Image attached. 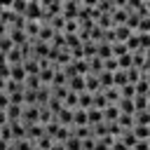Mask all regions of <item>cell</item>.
<instances>
[{"instance_id":"obj_21","label":"cell","mask_w":150,"mask_h":150,"mask_svg":"<svg viewBox=\"0 0 150 150\" xmlns=\"http://www.w3.org/2000/svg\"><path fill=\"white\" fill-rule=\"evenodd\" d=\"M98 122H103V115H101V110H94V108H89V110H87V124H89V127H94V124H98Z\"/></svg>"},{"instance_id":"obj_16","label":"cell","mask_w":150,"mask_h":150,"mask_svg":"<svg viewBox=\"0 0 150 150\" xmlns=\"http://www.w3.org/2000/svg\"><path fill=\"white\" fill-rule=\"evenodd\" d=\"M131 134L136 136V141H150V127L134 124V127H131Z\"/></svg>"},{"instance_id":"obj_6","label":"cell","mask_w":150,"mask_h":150,"mask_svg":"<svg viewBox=\"0 0 150 150\" xmlns=\"http://www.w3.org/2000/svg\"><path fill=\"white\" fill-rule=\"evenodd\" d=\"M7 38L12 40V45H14V47H21V45H26V42H28V35H26L23 30H16V28H9V30H7Z\"/></svg>"},{"instance_id":"obj_32","label":"cell","mask_w":150,"mask_h":150,"mask_svg":"<svg viewBox=\"0 0 150 150\" xmlns=\"http://www.w3.org/2000/svg\"><path fill=\"white\" fill-rule=\"evenodd\" d=\"M7 105H9V96H7L5 91H0V110H5Z\"/></svg>"},{"instance_id":"obj_27","label":"cell","mask_w":150,"mask_h":150,"mask_svg":"<svg viewBox=\"0 0 150 150\" xmlns=\"http://www.w3.org/2000/svg\"><path fill=\"white\" fill-rule=\"evenodd\" d=\"M136 33H150V16H141Z\"/></svg>"},{"instance_id":"obj_7","label":"cell","mask_w":150,"mask_h":150,"mask_svg":"<svg viewBox=\"0 0 150 150\" xmlns=\"http://www.w3.org/2000/svg\"><path fill=\"white\" fill-rule=\"evenodd\" d=\"M40 136H45V127H42V124H30V127H26V141L35 143Z\"/></svg>"},{"instance_id":"obj_35","label":"cell","mask_w":150,"mask_h":150,"mask_svg":"<svg viewBox=\"0 0 150 150\" xmlns=\"http://www.w3.org/2000/svg\"><path fill=\"white\" fill-rule=\"evenodd\" d=\"M7 124V117H5V110H0V127Z\"/></svg>"},{"instance_id":"obj_15","label":"cell","mask_w":150,"mask_h":150,"mask_svg":"<svg viewBox=\"0 0 150 150\" xmlns=\"http://www.w3.org/2000/svg\"><path fill=\"white\" fill-rule=\"evenodd\" d=\"M131 117H134V124H141V127H150V110H136Z\"/></svg>"},{"instance_id":"obj_9","label":"cell","mask_w":150,"mask_h":150,"mask_svg":"<svg viewBox=\"0 0 150 150\" xmlns=\"http://www.w3.org/2000/svg\"><path fill=\"white\" fill-rule=\"evenodd\" d=\"M7 80L23 84V80H26V70H23V66H21V63H19V66H9V77H7Z\"/></svg>"},{"instance_id":"obj_28","label":"cell","mask_w":150,"mask_h":150,"mask_svg":"<svg viewBox=\"0 0 150 150\" xmlns=\"http://www.w3.org/2000/svg\"><path fill=\"white\" fill-rule=\"evenodd\" d=\"M136 94H134V84H124V87H120V98H134Z\"/></svg>"},{"instance_id":"obj_3","label":"cell","mask_w":150,"mask_h":150,"mask_svg":"<svg viewBox=\"0 0 150 150\" xmlns=\"http://www.w3.org/2000/svg\"><path fill=\"white\" fill-rule=\"evenodd\" d=\"M23 19H26V21H40V19H42V7H40L38 0H28L26 12H23Z\"/></svg>"},{"instance_id":"obj_36","label":"cell","mask_w":150,"mask_h":150,"mask_svg":"<svg viewBox=\"0 0 150 150\" xmlns=\"http://www.w3.org/2000/svg\"><path fill=\"white\" fill-rule=\"evenodd\" d=\"M33 150H40V148H33Z\"/></svg>"},{"instance_id":"obj_8","label":"cell","mask_w":150,"mask_h":150,"mask_svg":"<svg viewBox=\"0 0 150 150\" xmlns=\"http://www.w3.org/2000/svg\"><path fill=\"white\" fill-rule=\"evenodd\" d=\"M21 66H23L26 75H38V73H40V61H38V59H33V56L23 59V61H21Z\"/></svg>"},{"instance_id":"obj_14","label":"cell","mask_w":150,"mask_h":150,"mask_svg":"<svg viewBox=\"0 0 150 150\" xmlns=\"http://www.w3.org/2000/svg\"><path fill=\"white\" fill-rule=\"evenodd\" d=\"M148 91H150V80L141 77V80L134 84V94H136V96H150Z\"/></svg>"},{"instance_id":"obj_24","label":"cell","mask_w":150,"mask_h":150,"mask_svg":"<svg viewBox=\"0 0 150 150\" xmlns=\"http://www.w3.org/2000/svg\"><path fill=\"white\" fill-rule=\"evenodd\" d=\"M131 103H134V110H148V96H134Z\"/></svg>"},{"instance_id":"obj_2","label":"cell","mask_w":150,"mask_h":150,"mask_svg":"<svg viewBox=\"0 0 150 150\" xmlns=\"http://www.w3.org/2000/svg\"><path fill=\"white\" fill-rule=\"evenodd\" d=\"M38 117H40V108L38 105H23V112H21V124L23 127L38 124Z\"/></svg>"},{"instance_id":"obj_30","label":"cell","mask_w":150,"mask_h":150,"mask_svg":"<svg viewBox=\"0 0 150 150\" xmlns=\"http://www.w3.org/2000/svg\"><path fill=\"white\" fill-rule=\"evenodd\" d=\"M103 70H105V73H115V70H117V61H115L112 56L105 59V61H103Z\"/></svg>"},{"instance_id":"obj_18","label":"cell","mask_w":150,"mask_h":150,"mask_svg":"<svg viewBox=\"0 0 150 150\" xmlns=\"http://www.w3.org/2000/svg\"><path fill=\"white\" fill-rule=\"evenodd\" d=\"M124 84H129V77H127V73L124 70H115L112 73V87H124Z\"/></svg>"},{"instance_id":"obj_11","label":"cell","mask_w":150,"mask_h":150,"mask_svg":"<svg viewBox=\"0 0 150 150\" xmlns=\"http://www.w3.org/2000/svg\"><path fill=\"white\" fill-rule=\"evenodd\" d=\"M21 112H23V105H7L5 108L7 122H21Z\"/></svg>"},{"instance_id":"obj_34","label":"cell","mask_w":150,"mask_h":150,"mask_svg":"<svg viewBox=\"0 0 150 150\" xmlns=\"http://www.w3.org/2000/svg\"><path fill=\"white\" fill-rule=\"evenodd\" d=\"M49 150H66V145H63V143H52Z\"/></svg>"},{"instance_id":"obj_1","label":"cell","mask_w":150,"mask_h":150,"mask_svg":"<svg viewBox=\"0 0 150 150\" xmlns=\"http://www.w3.org/2000/svg\"><path fill=\"white\" fill-rule=\"evenodd\" d=\"M80 0H68V2H61V16L66 19V21H75L77 19V12H80Z\"/></svg>"},{"instance_id":"obj_23","label":"cell","mask_w":150,"mask_h":150,"mask_svg":"<svg viewBox=\"0 0 150 150\" xmlns=\"http://www.w3.org/2000/svg\"><path fill=\"white\" fill-rule=\"evenodd\" d=\"M63 145H66V150H82V141H80V138H75L73 134L63 141Z\"/></svg>"},{"instance_id":"obj_10","label":"cell","mask_w":150,"mask_h":150,"mask_svg":"<svg viewBox=\"0 0 150 150\" xmlns=\"http://www.w3.org/2000/svg\"><path fill=\"white\" fill-rule=\"evenodd\" d=\"M84 91L87 94H96V91H101V84H98V77L96 75H84Z\"/></svg>"},{"instance_id":"obj_17","label":"cell","mask_w":150,"mask_h":150,"mask_svg":"<svg viewBox=\"0 0 150 150\" xmlns=\"http://www.w3.org/2000/svg\"><path fill=\"white\" fill-rule=\"evenodd\" d=\"M73 127H89L87 124V110H80V108L73 110Z\"/></svg>"},{"instance_id":"obj_20","label":"cell","mask_w":150,"mask_h":150,"mask_svg":"<svg viewBox=\"0 0 150 150\" xmlns=\"http://www.w3.org/2000/svg\"><path fill=\"white\" fill-rule=\"evenodd\" d=\"M105 105H108V101L103 98V94H101V91L91 94V108H94V110H103Z\"/></svg>"},{"instance_id":"obj_13","label":"cell","mask_w":150,"mask_h":150,"mask_svg":"<svg viewBox=\"0 0 150 150\" xmlns=\"http://www.w3.org/2000/svg\"><path fill=\"white\" fill-rule=\"evenodd\" d=\"M101 94H103V98L108 101V105H115V103L120 101V89H117V87H108V89H101Z\"/></svg>"},{"instance_id":"obj_26","label":"cell","mask_w":150,"mask_h":150,"mask_svg":"<svg viewBox=\"0 0 150 150\" xmlns=\"http://www.w3.org/2000/svg\"><path fill=\"white\" fill-rule=\"evenodd\" d=\"M12 145H14V150H33L35 145L30 143V141H26V138H21V141H12Z\"/></svg>"},{"instance_id":"obj_4","label":"cell","mask_w":150,"mask_h":150,"mask_svg":"<svg viewBox=\"0 0 150 150\" xmlns=\"http://www.w3.org/2000/svg\"><path fill=\"white\" fill-rule=\"evenodd\" d=\"M54 122L56 124H61V127H73V110H68V108H61L59 112H54Z\"/></svg>"},{"instance_id":"obj_29","label":"cell","mask_w":150,"mask_h":150,"mask_svg":"<svg viewBox=\"0 0 150 150\" xmlns=\"http://www.w3.org/2000/svg\"><path fill=\"white\" fill-rule=\"evenodd\" d=\"M12 47H14V45H12V40H9L7 35H2V38H0V54H7Z\"/></svg>"},{"instance_id":"obj_31","label":"cell","mask_w":150,"mask_h":150,"mask_svg":"<svg viewBox=\"0 0 150 150\" xmlns=\"http://www.w3.org/2000/svg\"><path fill=\"white\" fill-rule=\"evenodd\" d=\"M150 148V141H136V145L131 150H148Z\"/></svg>"},{"instance_id":"obj_12","label":"cell","mask_w":150,"mask_h":150,"mask_svg":"<svg viewBox=\"0 0 150 150\" xmlns=\"http://www.w3.org/2000/svg\"><path fill=\"white\" fill-rule=\"evenodd\" d=\"M101 115H103V122H105V124H112V122H117L120 110H117V105H105V108L101 110Z\"/></svg>"},{"instance_id":"obj_33","label":"cell","mask_w":150,"mask_h":150,"mask_svg":"<svg viewBox=\"0 0 150 150\" xmlns=\"http://www.w3.org/2000/svg\"><path fill=\"white\" fill-rule=\"evenodd\" d=\"M110 150H129V148H127L124 143H120V141L115 138V141H112V145H110Z\"/></svg>"},{"instance_id":"obj_25","label":"cell","mask_w":150,"mask_h":150,"mask_svg":"<svg viewBox=\"0 0 150 150\" xmlns=\"http://www.w3.org/2000/svg\"><path fill=\"white\" fill-rule=\"evenodd\" d=\"M138 38V49H150V33H136Z\"/></svg>"},{"instance_id":"obj_19","label":"cell","mask_w":150,"mask_h":150,"mask_svg":"<svg viewBox=\"0 0 150 150\" xmlns=\"http://www.w3.org/2000/svg\"><path fill=\"white\" fill-rule=\"evenodd\" d=\"M26 5H28V0H12V2H9V12H14V14L23 16V12H26Z\"/></svg>"},{"instance_id":"obj_22","label":"cell","mask_w":150,"mask_h":150,"mask_svg":"<svg viewBox=\"0 0 150 150\" xmlns=\"http://www.w3.org/2000/svg\"><path fill=\"white\" fill-rule=\"evenodd\" d=\"M96 77H98V84H101V89H108V87H112V73H105V70H101Z\"/></svg>"},{"instance_id":"obj_5","label":"cell","mask_w":150,"mask_h":150,"mask_svg":"<svg viewBox=\"0 0 150 150\" xmlns=\"http://www.w3.org/2000/svg\"><path fill=\"white\" fill-rule=\"evenodd\" d=\"M66 89L73 91V94H82V91H84V77H82V75L68 77V80H66Z\"/></svg>"}]
</instances>
